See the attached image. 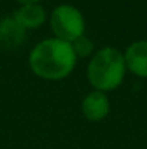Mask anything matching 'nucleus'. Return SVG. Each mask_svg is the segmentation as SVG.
Segmentation results:
<instances>
[{
	"label": "nucleus",
	"mask_w": 147,
	"mask_h": 149,
	"mask_svg": "<svg viewBox=\"0 0 147 149\" xmlns=\"http://www.w3.org/2000/svg\"><path fill=\"white\" fill-rule=\"evenodd\" d=\"M77 55L69 42L49 38L36 44L29 54L32 72L48 81L66 78L77 65Z\"/></svg>",
	"instance_id": "f257e3e1"
},
{
	"label": "nucleus",
	"mask_w": 147,
	"mask_h": 149,
	"mask_svg": "<svg viewBox=\"0 0 147 149\" xmlns=\"http://www.w3.org/2000/svg\"><path fill=\"white\" fill-rule=\"evenodd\" d=\"M126 72L124 54L112 47H104L94 52L87 67L88 83L94 90L102 93L118 88L124 81Z\"/></svg>",
	"instance_id": "f03ea898"
},
{
	"label": "nucleus",
	"mask_w": 147,
	"mask_h": 149,
	"mask_svg": "<svg viewBox=\"0 0 147 149\" xmlns=\"http://www.w3.org/2000/svg\"><path fill=\"white\" fill-rule=\"evenodd\" d=\"M49 23L55 38L72 44L85 32V20L79 9L71 4L56 6L49 17Z\"/></svg>",
	"instance_id": "7ed1b4c3"
},
{
	"label": "nucleus",
	"mask_w": 147,
	"mask_h": 149,
	"mask_svg": "<svg viewBox=\"0 0 147 149\" xmlns=\"http://www.w3.org/2000/svg\"><path fill=\"white\" fill-rule=\"evenodd\" d=\"M81 111L90 122H101L110 113V100L105 93L92 90L88 93L81 103Z\"/></svg>",
	"instance_id": "20e7f679"
},
{
	"label": "nucleus",
	"mask_w": 147,
	"mask_h": 149,
	"mask_svg": "<svg viewBox=\"0 0 147 149\" xmlns=\"http://www.w3.org/2000/svg\"><path fill=\"white\" fill-rule=\"evenodd\" d=\"M127 71L136 77L147 78V41H137L127 47L124 52Z\"/></svg>",
	"instance_id": "39448f33"
},
{
	"label": "nucleus",
	"mask_w": 147,
	"mask_h": 149,
	"mask_svg": "<svg viewBox=\"0 0 147 149\" xmlns=\"http://www.w3.org/2000/svg\"><path fill=\"white\" fill-rule=\"evenodd\" d=\"M14 20L25 29H36L41 28L46 22V10L42 4H23L13 15Z\"/></svg>",
	"instance_id": "423d86ee"
},
{
	"label": "nucleus",
	"mask_w": 147,
	"mask_h": 149,
	"mask_svg": "<svg viewBox=\"0 0 147 149\" xmlns=\"http://www.w3.org/2000/svg\"><path fill=\"white\" fill-rule=\"evenodd\" d=\"M25 29L14 20V17H4L0 20V44L6 48H16L25 39Z\"/></svg>",
	"instance_id": "0eeeda50"
},
{
	"label": "nucleus",
	"mask_w": 147,
	"mask_h": 149,
	"mask_svg": "<svg viewBox=\"0 0 147 149\" xmlns=\"http://www.w3.org/2000/svg\"><path fill=\"white\" fill-rule=\"evenodd\" d=\"M72 49L75 52L77 58H85V56H90L92 55V51H94V44L90 38H87L85 35H82L81 38L75 39L72 44Z\"/></svg>",
	"instance_id": "6e6552de"
},
{
	"label": "nucleus",
	"mask_w": 147,
	"mask_h": 149,
	"mask_svg": "<svg viewBox=\"0 0 147 149\" xmlns=\"http://www.w3.org/2000/svg\"><path fill=\"white\" fill-rule=\"evenodd\" d=\"M17 1L20 3V6H23V4H36L41 0H17Z\"/></svg>",
	"instance_id": "1a4fd4ad"
}]
</instances>
